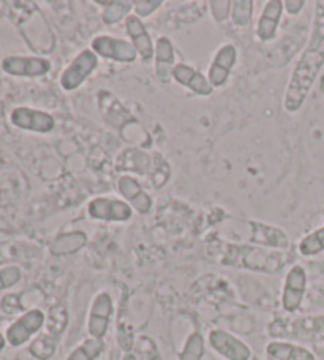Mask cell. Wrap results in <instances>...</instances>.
<instances>
[{
    "mask_svg": "<svg viewBox=\"0 0 324 360\" xmlns=\"http://www.w3.org/2000/svg\"><path fill=\"white\" fill-rule=\"evenodd\" d=\"M114 316V300L109 292H98L90 303L87 316V333L93 338L104 340Z\"/></svg>",
    "mask_w": 324,
    "mask_h": 360,
    "instance_id": "cell-8",
    "label": "cell"
},
{
    "mask_svg": "<svg viewBox=\"0 0 324 360\" xmlns=\"http://www.w3.org/2000/svg\"><path fill=\"white\" fill-rule=\"evenodd\" d=\"M102 5L104 10L102 11V21L106 26H116L122 20H127L133 11V2L130 0H114V2H95Z\"/></svg>",
    "mask_w": 324,
    "mask_h": 360,
    "instance_id": "cell-22",
    "label": "cell"
},
{
    "mask_svg": "<svg viewBox=\"0 0 324 360\" xmlns=\"http://www.w3.org/2000/svg\"><path fill=\"white\" fill-rule=\"evenodd\" d=\"M208 345L225 360H250L253 356L244 340L223 328H212L208 335Z\"/></svg>",
    "mask_w": 324,
    "mask_h": 360,
    "instance_id": "cell-7",
    "label": "cell"
},
{
    "mask_svg": "<svg viewBox=\"0 0 324 360\" xmlns=\"http://www.w3.org/2000/svg\"><path fill=\"white\" fill-rule=\"evenodd\" d=\"M266 357L269 360H318L309 347L285 340H271L266 345Z\"/></svg>",
    "mask_w": 324,
    "mask_h": 360,
    "instance_id": "cell-19",
    "label": "cell"
},
{
    "mask_svg": "<svg viewBox=\"0 0 324 360\" xmlns=\"http://www.w3.org/2000/svg\"><path fill=\"white\" fill-rule=\"evenodd\" d=\"M46 322V314L40 308H32L22 313L13 324H10L5 338L11 347H21L39 333Z\"/></svg>",
    "mask_w": 324,
    "mask_h": 360,
    "instance_id": "cell-6",
    "label": "cell"
},
{
    "mask_svg": "<svg viewBox=\"0 0 324 360\" xmlns=\"http://www.w3.org/2000/svg\"><path fill=\"white\" fill-rule=\"evenodd\" d=\"M210 15L214 18L215 22H223L228 20L231 15V2L229 0H215V2H209Z\"/></svg>",
    "mask_w": 324,
    "mask_h": 360,
    "instance_id": "cell-32",
    "label": "cell"
},
{
    "mask_svg": "<svg viewBox=\"0 0 324 360\" xmlns=\"http://www.w3.org/2000/svg\"><path fill=\"white\" fill-rule=\"evenodd\" d=\"M7 338H5V335L0 332V352H2L5 349V346H7Z\"/></svg>",
    "mask_w": 324,
    "mask_h": 360,
    "instance_id": "cell-37",
    "label": "cell"
},
{
    "mask_svg": "<svg viewBox=\"0 0 324 360\" xmlns=\"http://www.w3.org/2000/svg\"><path fill=\"white\" fill-rule=\"evenodd\" d=\"M157 357L160 356L157 346L154 341L147 337H141L136 341V357ZM140 360H149V359H140Z\"/></svg>",
    "mask_w": 324,
    "mask_h": 360,
    "instance_id": "cell-34",
    "label": "cell"
},
{
    "mask_svg": "<svg viewBox=\"0 0 324 360\" xmlns=\"http://www.w3.org/2000/svg\"><path fill=\"white\" fill-rule=\"evenodd\" d=\"M126 30L130 37V41L133 43L136 51H138L140 58L144 62L154 59L155 45L141 18L136 15H130L126 20Z\"/></svg>",
    "mask_w": 324,
    "mask_h": 360,
    "instance_id": "cell-18",
    "label": "cell"
},
{
    "mask_svg": "<svg viewBox=\"0 0 324 360\" xmlns=\"http://www.w3.org/2000/svg\"><path fill=\"white\" fill-rule=\"evenodd\" d=\"M171 169L166 160L160 156V154H154V162L151 170V181L155 189L163 188L168 179H170Z\"/></svg>",
    "mask_w": 324,
    "mask_h": 360,
    "instance_id": "cell-28",
    "label": "cell"
},
{
    "mask_svg": "<svg viewBox=\"0 0 324 360\" xmlns=\"http://www.w3.org/2000/svg\"><path fill=\"white\" fill-rule=\"evenodd\" d=\"M266 332L272 340L324 343V313L278 316L267 324Z\"/></svg>",
    "mask_w": 324,
    "mask_h": 360,
    "instance_id": "cell-3",
    "label": "cell"
},
{
    "mask_svg": "<svg viewBox=\"0 0 324 360\" xmlns=\"http://www.w3.org/2000/svg\"><path fill=\"white\" fill-rule=\"evenodd\" d=\"M173 79L196 96L209 97L214 92V86L210 84L208 77L203 75L201 72H198L191 65L176 64V67L173 68Z\"/></svg>",
    "mask_w": 324,
    "mask_h": 360,
    "instance_id": "cell-17",
    "label": "cell"
},
{
    "mask_svg": "<svg viewBox=\"0 0 324 360\" xmlns=\"http://www.w3.org/2000/svg\"><path fill=\"white\" fill-rule=\"evenodd\" d=\"M51 60L41 56H8L2 60V70L11 77L39 78L51 72Z\"/></svg>",
    "mask_w": 324,
    "mask_h": 360,
    "instance_id": "cell-11",
    "label": "cell"
},
{
    "mask_svg": "<svg viewBox=\"0 0 324 360\" xmlns=\"http://www.w3.org/2000/svg\"><path fill=\"white\" fill-rule=\"evenodd\" d=\"M98 67V56L92 49H83L60 75V88L73 92L84 84Z\"/></svg>",
    "mask_w": 324,
    "mask_h": 360,
    "instance_id": "cell-5",
    "label": "cell"
},
{
    "mask_svg": "<svg viewBox=\"0 0 324 360\" xmlns=\"http://www.w3.org/2000/svg\"><path fill=\"white\" fill-rule=\"evenodd\" d=\"M90 49L98 58L121 62V64H133L138 59V51L132 41L111 35H98L90 43Z\"/></svg>",
    "mask_w": 324,
    "mask_h": 360,
    "instance_id": "cell-9",
    "label": "cell"
},
{
    "mask_svg": "<svg viewBox=\"0 0 324 360\" xmlns=\"http://www.w3.org/2000/svg\"><path fill=\"white\" fill-rule=\"evenodd\" d=\"M305 7V0H286L283 2V8L288 15L297 16Z\"/></svg>",
    "mask_w": 324,
    "mask_h": 360,
    "instance_id": "cell-36",
    "label": "cell"
},
{
    "mask_svg": "<svg viewBox=\"0 0 324 360\" xmlns=\"http://www.w3.org/2000/svg\"><path fill=\"white\" fill-rule=\"evenodd\" d=\"M309 271L305 265L295 264L290 266L288 273L283 279L282 285V308L286 314H297L301 309H304L305 297L309 292Z\"/></svg>",
    "mask_w": 324,
    "mask_h": 360,
    "instance_id": "cell-4",
    "label": "cell"
},
{
    "mask_svg": "<svg viewBox=\"0 0 324 360\" xmlns=\"http://www.w3.org/2000/svg\"><path fill=\"white\" fill-rule=\"evenodd\" d=\"M154 158L151 154L138 150V148H128L122 151L116 160V169L121 172H133L138 175H151Z\"/></svg>",
    "mask_w": 324,
    "mask_h": 360,
    "instance_id": "cell-21",
    "label": "cell"
},
{
    "mask_svg": "<svg viewBox=\"0 0 324 360\" xmlns=\"http://www.w3.org/2000/svg\"><path fill=\"white\" fill-rule=\"evenodd\" d=\"M236 62H238V49L233 43H225L217 49L208 70V79L214 89L227 86Z\"/></svg>",
    "mask_w": 324,
    "mask_h": 360,
    "instance_id": "cell-13",
    "label": "cell"
},
{
    "mask_svg": "<svg viewBox=\"0 0 324 360\" xmlns=\"http://www.w3.org/2000/svg\"><path fill=\"white\" fill-rule=\"evenodd\" d=\"M217 259L223 266H229V269L274 275V273L282 271L286 265L295 262V252L291 250H271V248L250 243L220 241L217 246Z\"/></svg>",
    "mask_w": 324,
    "mask_h": 360,
    "instance_id": "cell-2",
    "label": "cell"
},
{
    "mask_svg": "<svg viewBox=\"0 0 324 360\" xmlns=\"http://www.w3.org/2000/svg\"><path fill=\"white\" fill-rule=\"evenodd\" d=\"M305 269L309 271V276L313 279L315 283H324V257L315 259L305 265Z\"/></svg>",
    "mask_w": 324,
    "mask_h": 360,
    "instance_id": "cell-35",
    "label": "cell"
},
{
    "mask_svg": "<svg viewBox=\"0 0 324 360\" xmlns=\"http://www.w3.org/2000/svg\"><path fill=\"white\" fill-rule=\"evenodd\" d=\"M283 10L282 0H269V2L264 4V8L261 11L257 22V37L259 41L269 43L276 40Z\"/></svg>",
    "mask_w": 324,
    "mask_h": 360,
    "instance_id": "cell-16",
    "label": "cell"
},
{
    "mask_svg": "<svg viewBox=\"0 0 324 360\" xmlns=\"http://www.w3.org/2000/svg\"><path fill=\"white\" fill-rule=\"evenodd\" d=\"M55 346H58V341H55L53 335L46 333V335H41V337H39L34 341L32 346H30V352H32L36 359L48 360L53 357Z\"/></svg>",
    "mask_w": 324,
    "mask_h": 360,
    "instance_id": "cell-29",
    "label": "cell"
},
{
    "mask_svg": "<svg viewBox=\"0 0 324 360\" xmlns=\"http://www.w3.org/2000/svg\"><path fill=\"white\" fill-rule=\"evenodd\" d=\"M160 7H163L161 0H138V2H133V11L138 18L151 16Z\"/></svg>",
    "mask_w": 324,
    "mask_h": 360,
    "instance_id": "cell-33",
    "label": "cell"
},
{
    "mask_svg": "<svg viewBox=\"0 0 324 360\" xmlns=\"http://www.w3.org/2000/svg\"><path fill=\"white\" fill-rule=\"evenodd\" d=\"M297 252L305 259L318 257L324 252V226L315 229L297 243Z\"/></svg>",
    "mask_w": 324,
    "mask_h": 360,
    "instance_id": "cell-24",
    "label": "cell"
},
{
    "mask_svg": "<svg viewBox=\"0 0 324 360\" xmlns=\"http://www.w3.org/2000/svg\"><path fill=\"white\" fill-rule=\"evenodd\" d=\"M155 75L161 83H170L173 79V68L176 67V51L173 41L168 37H158L155 43Z\"/></svg>",
    "mask_w": 324,
    "mask_h": 360,
    "instance_id": "cell-20",
    "label": "cell"
},
{
    "mask_svg": "<svg viewBox=\"0 0 324 360\" xmlns=\"http://www.w3.org/2000/svg\"><path fill=\"white\" fill-rule=\"evenodd\" d=\"M104 340L89 337L70 351L65 360H97L104 351Z\"/></svg>",
    "mask_w": 324,
    "mask_h": 360,
    "instance_id": "cell-23",
    "label": "cell"
},
{
    "mask_svg": "<svg viewBox=\"0 0 324 360\" xmlns=\"http://www.w3.org/2000/svg\"><path fill=\"white\" fill-rule=\"evenodd\" d=\"M87 214L102 222H127L132 219L133 208L117 197H95L87 205Z\"/></svg>",
    "mask_w": 324,
    "mask_h": 360,
    "instance_id": "cell-10",
    "label": "cell"
},
{
    "mask_svg": "<svg viewBox=\"0 0 324 360\" xmlns=\"http://www.w3.org/2000/svg\"><path fill=\"white\" fill-rule=\"evenodd\" d=\"M323 224H324V213H323Z\"/></svg>",
    "mask_w": 324,
    "mask_h": 360,
    "instance_id": "cell-38",
    "label": "cell"
},
{
    "mask_svg": "<svg viewBox=\"0 0 324 360\" xmlns=\"http://www.w3.org/2000/svg\"><path fill=\"white\" fill-rule=\"evenodd\" d=\"M22 279V270L18 265H7L0 269V292L16 285Z\"/></svg>",
    "mask_w": 324,
    "mask_h": 360,
    "instance_id": "cell-30",
    "label": "cell"
},
{
    "mask_svg": "<svg viewBox=\"0 0 324 360\" xmlns=\"http://www.w3.org/2000/svg\"><path fill=\"white\" fill-rule=\"evenodd\" d=\"M247 226L250 227L252 231L250 240H248L250 245L271 248V250L280 251L291 250V240L283 229L255 219L247 221Z\"/></svg>",
    "mask_w": 324,
    "mask_h": 360,
    "instance_id": "cell-12",
    "label": "cell"
},
{
    "mask_svg": "<svg viewBox=\"0 0 324 360\" xmlns=\"http://www.w3.org/2000/svg\"><path fill=\"white\" fill-rule=\"evenodd\" d=\"M324 68V0L315 2L313 22L304 51L299 56L283 94V108L295 115L304 107Z\"/></svg>",
    "mask_w": 324,
    "mask_h": 360,
    "instance_id": "cell-1",
    "label": "cell"
},
{
    "mask_svg": "<svg viewBox=\"0 0 324 360\" xmlns=\"http://www.w3.org/2000/svg\"><path fill=\"white\" fill-rule=\"evenodd\" d=\"M255 4L252 0H234L231 2V20L236 27H247L252 22Z\"/></svg>",
    "mask_w": 324,
    "mask_h": 360,
    "instance_id": "cell-27",
    "label": "cell"
},
{
    "mask_svg": "<svg viewBox=\"0 0 324 360\" xmlns=\"http://www.w3.org/2000/svg\"><path fill=\"white\" fill-rule=\"evenodd\" d=\"M304 307L305 309H324V283H313L310 285Z\"/></svg>",
    "mask_w": 324,
    "mask_h": 360,
    "instance_id": "cell-31",
    "label": "cell"
},
{
    "mask_svg": "<svg viewBox=\"0 0 324 360\" xmlns=\"http://www.w3.org/2000/svg\"><path fill=\"white\" fill-rule=\"evenodd\" d=\"M205 354V341L199 332H193L187 337L182 349L177 352V360H203Z\"/></svg>",
    "mask_w": 324,
    "mask_h": 360,
    "instance_id": "cell-25",
    "label": "cell"
},
{
    "mask_svg": "<svg viewBox=\"0 0 324 360\" xmlns=\"http://www.w3.org/2000/svg\"><path fill=\"white\" fill-rule=\"evenodd\" d=\"M10 121L15 127L29 130L36 134H49L55 127V121L53 115L43 110L30 108V107H18L10 115Z\"/></svg>",
    "mask_w": 324,
    "mask_h": 360,
    "instance_id": "cell-14",
    "label": "cell"
},
{
    "mask_svg": "<svg viewBox=\"0 0 324 360\" xmlns=\"http://www.w3.org/2000/svg\"><path fill=\"white\" fill-rule=\"evenodd\" d=\"M117 189L126 202L141 214H147L152 210V198L142 188L141 183L132 175H122L117 179Z\"/></svg>",
    "mask_w": 324,
    "mask_h": 360,
    "instance_id": "cell-15",
    "label": "cell"
},
{
    "mask_svg": "<svg viewBox=\"0 0 324 360\" xmlns=\"http://www.w3.org/2000/svg\"><path fill=\"white\" fill-rule=\"evenodd\" d=\"M86 243H87V237L84 232H70V233L60 235V237L54 241L53 252L54 254H73V252L79 251Z\"/></svg>",
    "mask_w": 324,
    "mask_h": 360,
    "instance_id": "cell-26",
    "label": "cell"
}]
</instances>
